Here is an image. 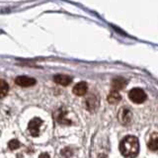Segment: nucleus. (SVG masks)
I'll return each mask as SVG.
<instances>
[{
  "instance_id": "f257e3e1",
  "label": "nucleus",
  "mask_w": 158,
  "mask_h": 158,
  "mask_svg": "<svg viewBox=\"0 0 158 158\" xmlns=\"http://www.w3.org/2000/svg\"><path fill=\"white\" fill-rule=\"evenodd\" d=\"M120 151L126 157H135L139 151V142L133 135L126 136L120 143Z\"/></svg>"
},
{
  "instance_id": "f03ea898",
  "label": "nucleus",
  "mask_w": 158,
  "mask_h": 158,
  "mask_svg": "<svg viewBox=\"0 0 158 158\" xmlns=\"http://www.w3.org/2000/svg\"><path fill=\"white\" fill-rule=\"evenodd\" d=\"M146 94L140 88H133L128 93L130 100L135 104H141L146 100Z\"/></svg>"
},
{
  "instance_id": "7ed1b4c3",
  "label": "nucleus",
  "mask_w": 158,
  "mask_h": 158,
  "mask_svg": "<svg viewBox=\"0 0 158 158\" xmlns=\"http://www.w3.org/2000/svg\"><path fill=\"white\" fill-rule=\"evenodd\" d=\"M43 123V121L40 118H35L33 120L30 121L29 125H28V128L31 135L33 136H38L40 133V127Z\"/></svg>"
},
{
  "instance_id": "20e7f679",
  "label": "nucleus",
  "mask_w": 158,
  "mask_h": 158,
  "mask_svg": "<svg viewBox=\"0 0 158 158\" xmlns=\"http://www.w3.org/2000/svg\"><path fill=\"white\" fill-rule=\"evenodd\" d=\"M15 82L21 87H31L36 84V79L29 76H18L15 79Z\"/></svg>"
},
{
  "instance_id": "39448f33",
  "label": "nucleus",
  "mask_w": 158,
  "mask_h": 158,
  "mask_svg": "<svg viewBox=\"0 0 158 158\" xmlns=\"http://www.w3.org/2000/svg\"><path fill=\"white\" fill-rule=\"evenodd\" d=\"M88 91V85L86 82H79L73 87V93L76 96H84Z\"/></svg>"
},
{
  "instance_id": "423d86ee",
  "label": "nucleus",
  "mask_w": 158,
  "mask_h": 158,
  "mask_svg": "<svg viewBox=\"0 0 158 158\" xmlns=\"http://www.w3.org/2000/svg\"><path fill=\"white\" fill-rule=\"evenodd\" d=\"M53 80L56 83L59 84V85L62 86H67L71 83V77H69L67 75H64V74H57V75H54Z\"/></svg>"
},
{
  "instance_id": "0eeeda50",
  "label": "nucleus",
  "mask_w": 158,
  "mask_h": 158,
  "mask_svg": "<svg viewBox=\"0 0 158 158\" xmlns=\"http://www.w3.org/2000/svg\"><path fill=\"white\" fill-rule=\"evenodd\" d=\"M118 118H120V122L123 125H127L131 121V112L127 110V109H122L118 114Z\"/></svg>"
},
{
  "instance_id": "6e6552de",
  "label": "nucleus",
  "mask_w": 158,
  "mask_h": 158,
  "mask_svg": "<svg viewBox=\"0 0 158 158\" xmlns=\"http://www.w3.org/2000/svg\"><path fill=\"white\" fill-rule=\"evenodd\" d=\"M147 146L152 151H158V133H152L147 142Z\"/></svg>"
},
{
  "instance_id": "1a4fd4ad",
  "label": "nucleus",
  "mask_w": 158,
  "mask_h": 158,
  "mask_svg": "<svg viewBox=\"0 0 158 158\" xmlns=\"http://www.w3.org/2000/svg\"><path fill=\"white\" fill-rule=\"evenodd\" d=\"M127 85L126 79L123 78H116L112 81V88L114 90H121V89L125 88Z\"/></svg>"
},
{
  "instance_id": "9d476101",
  "label": "nucleus",
  "mask_w": 158,
  "mask_h": 158,
  "mask_svg": "<svg viewBox=\"0 0 158 158\" xmlns=\"http://www.w3.org/2000/svg\"><path fill=\"white\" fill-rule=\"evenodd\" d=\"M107 100H108V102L110 103V104L114 105V104H118V102L121 101V96H120V94L118 93L117 90H113L108 95Z\"/></svg>"
},
{
  "instance_id": "9b49d317",
  "label": "nucleus",
  "mask_w": 158,
  "mask_h": 158,
  "mask_svg": "<svg viewBox=\"0 0 158 158\" xmlns=\"http://www.w3.org/2000/svg\"><path fill=\"white\" fill-rule=\"evenodd\" d=\"M86 106H87V109L90 111H93L94 109H95L97 106H98V100L95 96L91 95L89 97L87 100H86Z\"/></svg>"
},
{
  "instance_id": "f8f14e48",
  "label": "nucleus",
  "mask_w": 158,
  "mask_h": 158,
  "mask_svg": "<svg viewBox=\"0 0 158 158\" xmlns=\"http://www.w3.org/2000/svg\"><path fill=\"white\" fill-rule=\"evenodd\" d=\"M8 91H9L8 83L5 80H3V79H0V99L3 98L4 96H6Z\"/></svg>"
},
{
  "instance_id": "ddd939ff",
  "label": "nucleus",
  "mask_w": 158,
  "mask_h": 158,
  "mask_svg": "<svg viewBox=\"0 0 158 158\" xmlns=\"http://www.w3.org/2000/svg\"><path fill=\"white\" fill-rule=\"evenodd\" d=\"M64 115H65V112H57V117H56V121L58 123H70V122L69 121H66L65 117H64Z\"/></svg>"
},
{
  "instance_id": "4468645a",
  "label": "nucleus",
  "mask_w": 158,
  "mask_h": 158,
  "mask_svg": "<svg viewBox=\"0 0 158 158\" xmlns=\"http://www.w3.org/2000/svg\"><path fill=\"white\" fill-rule=\"evenodd\" d=\"M8 146H9V148L11 150H15V149H17V148L20 146V142L17 139H12V140L9 141Z\"/></svg>"
}]
</instances>
